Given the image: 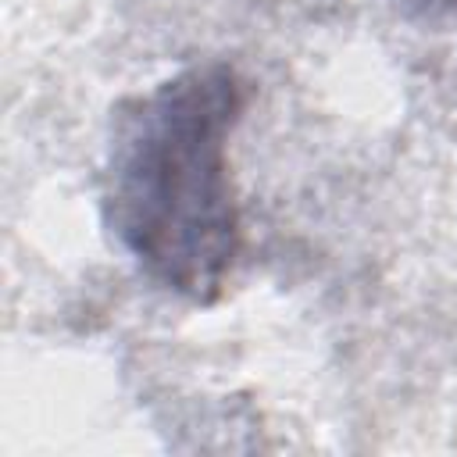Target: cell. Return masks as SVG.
<instances>
[{
    "label": "cell",
    "mask_w": 457,
    "mask_h": 457,
    "mask_svg": "<svg viewBox=\"0 0 457 457\" xmlns=\"http://www.w3.org/2000/svg\"><path fill=\"white\" fill-rule=\"evenodd\" d=\"M246 100L236 64L204 61L111 111L104 225L146 282L200 307L225 293L243 250L232 136Z\"/></svg>",
    "instance_id": "cell-1"
},
{
    "label": "cell",
    "mask_w": 457,
    "mask_h": 457,
    "mask_svg": "<svg viewBox=\"0 0 457 457\" xmlns=\"http://www.w3.org/2000/svg\"><path fill=\"white\" fill-rule=\"evenodd\" d=\"M425 4H443V7H457V0H425Z\"/></svg>",
    "instance_id": "cell-2"
}]
</instances>
